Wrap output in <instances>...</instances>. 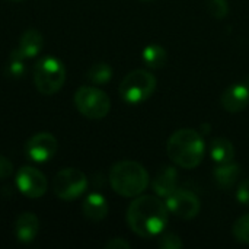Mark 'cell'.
I'll list each match as a JSON object with an SVG mask.
<instances>
[{
	"label": "cell",
	"instance_id": "25",
	"mask_svg": "<svg viewBox=\"0 0 249 249\" xmlns=\"http://www.w3.org/2000/svg\"><path fill=\"white\" fill-rule=\"evenodd\" d=\"M12 172H13L12 162L6 156L0 155V179H7L12 175Z\"/></svg>",
	"mask_w": 249,
	"mask_h": 249
},
{
	"label": "cell",
	"instance_id": "24",
	"mask_svg": "<svg viewBox=\"0 0 249 249\" xmlns=\"http://www.w3.org/2000/svg\"><path fill=\"white\" fill-rule=\"evenodd\" d=\"M236 198L241 204L249 206V179H244L239 182L238 191H236Z\"/></svg>",
	"mask_w": 249,
	"mask_h": 249
},
{
	"label": "cell",
	"instance_id": "15",
	"mask_svg": "<svg viewBox=\"0 0 249 249\" xmlns=\"http://www.w3.org/2000/svg\"><path fill=\"white\" fill-rule=\"evenodd\" d=\"M82 212L85 217H88L92 222H101L107 217L108 214V203L104 196L98 193L89 194L83 204H82Z\"/></svg>",
	"mask_w": 249,
	"mask_h": 249
},
{
	"label": "cell",
	"instance_id": "10",
	"mask_svg": "<svg viewBox=\"0 0 249 249\" xmlns=\"http://www.w3.org/2000/svg\"><path fill=\"white\" fill-rule=\"evenodd\" d=\"M16 187L28 198H39L47 193V178L36 168L22 166L16 174Z\"/></svg>",
	"mask_w": 249,
	"mask_h": 249
},
{
	"label": "cell",
	"instance_id": "19",
	"mask_svg": "<svg viewBox=\"0 0 249 249\" xmlns=\"http://www.w3.org/2000/svg\"><path fill=\"white\" fill-rule=\"evenodd\" d=\"M26 60L28 58L19 51V48L12 50L6 63V74L10 77H22L26 70Z\"/></svg>",
	"mask_w": 249,
	"mask_h": 249
},
{
	"label": "cell",
	"instance_id": "14",
	"mask_svg": "<svg viewBox=\"0 0 249 249\" xmlns=\"http://www.w3.org/2000/svg\"><path fill=\"white\" fill-rule=\"evenodd\" d=\"M18 48L26 58L36 57L44 48V36H42V34L35 28L26 29L19 38Z\"/></svg>",
	"mask_w": 249,
	"mask_h": 249
},
{
	"label": "cell",
	"instance_id": "17",
	"mask_svg": "<svg viewBox=\"0 0 249 249\" xmlns=\"http://www.w3.org/2000/svg\"><path fill=\"white\" fill-rule=\"evenodd\" d=\"M210 156H212V160L216 162L217 165L233 162L235 147L232 142L228 139H223V137L214 139L210 144Z\"/></svg>",
	"mask_w": 249,
	"mask_h": 249
},
{
	"label": "cell",
	"instance_id": "22",
	"mask_svg": "<svg viewBox=\"0 0 249 249\" xmlns=\"http://www.w3.org/2000/svg\"><path fill=\"white\" fill-rule=\"evenodd\" d=\"M158 245L159 248L162 249H181L184 247L181 238L172 232H166L163 235L159 236V241H158Z\"/></svg>",
	"mask_w": 249,
	"mask_h": 249
},
{
	"label": "cell",
	"instance_id": "8",
	"mask_svg": "<svg viewBox=\"0 0 249 249\" xmlns=\"http://www.w3.org/2000/svg\"><path fill=\"white\" fill-rule=\"evenodd\" d=\"M165 204L169 213H172L174 216L182 220H191L197 217L201 209V203L198 197L194 193L182 188H177L175 191H172L166 197Z\"/></svg>",
	"mask_w": 249,
	"mask_h": 249
},
{
	"label": "cell",
	"instance_id": "5",
	"mask_svg": "<svg viewBox=\"0 0 249 249\" xmlns=\"http://www.w3.org/2000/svg\"><path fill=\"white\" fill-rule=\"evenodd\" d=\"M156 77L147 70H133L120 83V96L128 104L147 101L156 90Z\"/></svg>",
	"mask_w": 249,
	"mask_h": 249
},
{
	"label": "cell",
	"instance_id": "21",
	"mask_svg": "<svg viewBox=\"0 0 249 249\" xmlns=\"http://www.w3.org/2000/svg\"><path fill=\"white\" fill-rule=\"evenodd\" d=\"M233 236L238 242L249 245V213L239 217L233 225Z\"/></svg>",
	"mask_w": 249,
	"mask_h": 249
},
{
	"label": "cell",
	"instance_id": "20",
	"mask_svg": "<svg viewBox=\"0 0 249 249\" xmlns=\"http://www.w3.org/2000/svg\"><path fill=\"white\" fill-rule=\"evenodd\" d=\"M112 77V67L108 63H96L88 70V79L95 85H104Z\"/></svg>",
	"mask_w": 249,
	"mask_h": 249
},
{
	"label": "cell",
	"instance_id": "3",
	"mask_svg": "<svg viewBox=\"0 0 249 249\" xmlns=\"http://www.w3.org/2000/svg\"><path fill=\"white\" fill-rule=\"evenodd\" d=\"M109 184L111 188L123 197H139L149 185V174L140 163L123 160L111 168Z\"/></svg>",
	"mask_w": 249,
	"mask_h": 249
},
{
	"label": "cell",
	"instance_id": "4",
	"mask_svg": "<svg viewBox=\"0 0 249 249\" xmlns=\"http://www.w3.org/2000/svg\"><path fill=\"white\" fill-rule=\"evenodd\" d=\"M34 85L42 95L57 93L66 82V66L57 57L48 55L38 60L34 66Z\"/></svg>",
	"mask_w": 249,
	"mask_h": 249
},
{
	"label": "cell",
	"instance_id": "6",
	"mask_svg": "<svg viewBox=\"0 0 249 249\" xmlns=\"http://www.w3.org/2000/svg\"><path fill=\"white\" fill-rule=\"evenodd\" d=\"M74 105L77 111L89 120H101L111 109L109 96L98 88L82 86L74 93Z\"/></svg>",
	"mask_w": 249,
	"mask_h": 249
},
{
	"label": "cell",
	"instance_id": "26",
	"mask_svg": "<svg viewBox=\"0 0 249 249\" xmlns=\"http://www.w3.org/2000/svg\"><path fill=\"white\" fill-rule=\"evenodd\" d=\"M105 248L107 249H128L130 248V244L123 239V238H114L111 241H108L105 244Z\"/></svg>",
	"mask_w": 249,
	"mask_h": 249
},
{
	"label": "cell",
	"instance_id": "23",
	"mask_svg": "<svg viewBox=\"0 0 249 249\" xmlns=\"http://www.w3.org/2000/svg\"><path fill=\"white\" fill-rule=\"evenodd\" d=\"M207 10L213 18L223 19L229 12V6L226 0H207Z\"/></svg>",
	"mask_w": 249,
	"mask_h": 249
},
{
	"label": "cell",
	"instance_id": "16",
	"mask_svg": "<svg viewBox=\"0 0 249 249\" xmlns=\"http://www.w3.org/2000/svg\"><path fill=\"white\" fill-rule=\"evenodd\" d=\"M214 179L216 184L219 185V188L222 190H231L239 179L241 177V166L236 163H223V165H217V168L214 169Z\"/></svg>",
	"mask_w": 249,
	"mask_h": 249
},
{
	"label": "cell",
	"instance_id": "28",
	"mask_svg": "<svg viewBox=\"0 0 249 249\" xmlns=\"http://www.w3.org/2000/svg\"><path fill=\"white\" fill-rule=\"evenodd\" d=\"M144 1H147V0H144Z\"/></svg>",
	"mask_w": 249,
	"mask_h": 249
},
{
	"label": "cell",
	"instance_id": "11",
	"mask_svg": "<svg viewBox=\"0 0 249 249\" xmlns=\"http://www.w3.org/2000/svg\"><path fill=\"white\" fill-rule=\"evenodd\" d=\"M249 104V88L244 83L231 85L222 95V107L228 112H239Z\"/></svg>",
	"mask_w": 249,
	"mask_h": 249
},
{
	"label": "cell",
	"instance_id": "7",
	"mask_svg": "<svg viewBox=\"0 0 249 249\" xmlns=\"http://www.w3.org/2000/svg\"><path fill=\"white\" fill-rule=\"evenodd\" d=\"M53 190L58 198L71 201L79 198L88 190V178L76 168H64L54 177Z\"/></svg>",
	"mask_w": 249,
	"mask_h": 249
},
{
	"label": "cell",
	"instance_id": "1",
	"mask_svg": "<svg viewBox=\"0 0 249 249\" xmlns=\"http://www.w3.org/2000/svg\"><path fill=\"white\" fill-rule=\"evenodd\" d=\"M168 207L158 197L140 196L127 210V223L140 238L159 236L168 225Z\"/></svg>",
	"mask_w": 249,
	"mask_h": 249
},
{
	"label": "cell",
	"instance_id": "9",
	"mask_svg": "<svg viewBox=\"0 0 249 249\" xmlns=\"http://www.w3.org/2000/svg\"><path fill=\"white\" fill-rule=\"evenodd\" d=\"M58 150V142L51 133H38L34 134L25 144V153L28 159L36 163L48 162L54 158Z\"/></svg>",
	"mask_w": 249,
	"mask_h": 249
},
{
	"label": "cell",
	"instance_id": "12",
	"mask_svg": "<svg viewBox=\"0 0 249 249\" xmlns=\"http://www.w3.org/2000/svg\"><path fill=\"white\" fill-rule=\"evenodd\" d=\"M39 231V220L34 213H22L15 222V236L22 244L32 242Z\"/></svg>",
	"mask_w": 249,
	"mask_h": 249
},
{
	"label": "cell",
	"instance_id": "2",
	"mask_svg": "<svg viewBox=\"0 0 249 249\" xmlns=\"http://www.w3.org/2000/svg\"><path fill=\"white\" fill-rule=\"evenodd\" d=\"M169 159L179 168L194 169L204 158V140L198 131L191 128L177 130L166 143Z\"/></svg>",
	"mask_w": 249,
	"mask_h": 249
},
{
	"label": "cell",
	"instance_id": "13",
	"mask_svg": "<svg viewBox=\"0 0 249 249\" xmlns=\"http://www.w3.org/2000/svg\"><path fill=\"white\" fill-rule=\"evenodd\" d=\"M178 172L174 166H162L152 181V188L158 197L166 198L172 191L177 190Z\"/></svg>",
	"mask_w": 249,
	"mask_h": 249
},
{
	"label": "cell",
	"instance_id": "18",
	"mask_svg": "<svg viewBox=\"0 0 249 249\" xmlns=\"http://www.w3.org/2000/svg\"><path fill=\"white\" fill-rule=\"evenodd\" d=\"M143 60L147 67L160 69L165 66L166 60H168V53L163 47H160L158 44H152L143 50Z\"/></svg>",
	"mask_w": 249,
	"mask_h": 249
},
{
	"label": "cell",
	"instance_id": "27",
	"mask_svg": "<svg viewBox=\"0 0 249 249\" xmlns=\"http://www.w3.org/2000/svg\"><path fill=\"white\" fill-rule=\"evenodd\" d=\"M9 1H15V3H18V1H23V0H9Z\"/></svg>",
	"mask_w": 249,
	"mask_h": 249
}]
</instances>
